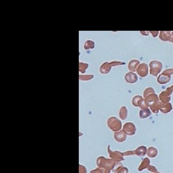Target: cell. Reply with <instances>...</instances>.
Instances as JSON below:
<instances>
[{"instance_id": "obj_4", "label": "cell", "mask_w": 173, "mask_h": 173, "mask_svg": "<svg viewBox=\"0 0 173 173\" xmlns=\"http://www.w3.org/2000/svg\"><path fill=\"white\" fill-rule=\"evenodd\" d=\"M139 64V61H137L136 60H133L132 62H130L129 63V65H128V68L131 71H135L137 64Z\"/></svg>"}, {"instance_id": "obj_5", "label": "cell", "mask_w": 173, "mask_h": 173, "mask_svg": "<svg viewBox=\"0 0 173 173\" xmlns=\"http://www.w3.org/2000/svg\"><path fill=\"white\" fill-rule=\"evenodd\" d=\"M94 47V42H92L91 41H87L85 43L84 45V48L85 49H92Z\"/></svg>"}, {"instance_id": "obj_3", "label": "cell", "mask_w": 173, "mask_h": 173, "mask_svg": "<svg viewBox=\"0 0 173 173\" xmlns=\"http://www.w3.org/2000/svg\"><path fill=\"white\" fill-rule=\"evenodd\" d=\"M112 64H114V62H112V64H109V63H105L104 64L102 65V66L100 68V72H101L103 74H106L108 73L109 71L110 68L112 67Z\"/></svg>"}, {"instance_id": "obj_6", "label": "cell", "mask_w": 173, "mask_h": 173, "mask_svg": "<svg viewBox=\"0 0 173 173\" xmlns=\"http://www.w3.org/2000/svg\"><path fill=\"white\" fill-rule=\"evenodd\" d=\"M88 67V64L85 63H80V71L82 73H84L86 69Z\"/></svg>"}, {"instance_id": "obj_2", "label": "cell", "mask_w": 173, "mask_h": 173, "mask_svg": "<svg viewBox=\"0 0 173 173\" xmlns=\"http://www.w3.org/2000/svg\"><path fill=\"white\" fill-rule=\"evenodd\" d=\"M125 80L128 83H135L137 81V76L135 74L129 73L125 76Z\"/></svg>"}, {"instance_id": "obj_1", "label": "cell", "mask_w": 173, "mask_h": 173, "mask_svg": "<svg viewBox=\"0 0 173 173\" xmlns=\"http://www.w3.org/2000/svg\"><path fill=\"white\" fill-rule=\"evenodd\" d=\"M137 71V73L141 77H145L148 75V66L145 64H142Z\"/></svg>"}]
</instances>
